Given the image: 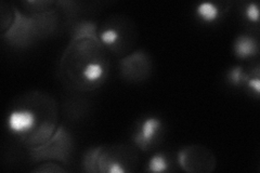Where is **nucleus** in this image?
<instances>
[{
    "mask_svg": "<svg viewBox=\"0 0 260 173\" xmlns=\"http://www.w3.org/2000/svg\"><path fill=\"white\" fill-rule=\"evenodd\" d=\"M54 129V126L52 123L49 122H45L40 126L38 129H36L34 131V133L31 134V136L29 137L28 142L32 145H37V144H43L45 142H47L50 136L52 135V131Z\"/></svg>",
    "mask_w": 260,
    "mask_h": 173,
    "instance_id": "8",
    "label": "nucleus"
},
{
    "mask_svg": "<svg viewBox=\"0 0 260 173\" xmlns=\"http://www.w3.org/2000/svg\"><path fill=\"white\" fill-rule=\"evenodd\" d=\"M118 37V34L113 29H109V30H105L104 32L101 34V40L102 43L105 45H112L116 41Z\"/></svg>",
    "mask_w": 260,
    "mask_h": 173,
    "instance_id": "14",
    "label": "nucleus"
},
{
    "mask_svg": "<svg viewBox=\"0 0 260 173\" xmlns=\"http://www.w3.org/2000/svg\"><path fill=\"white\" fill-rule=\"evenodd\" d=\"M35 126L34 114L28 111L13 112L9 118V127L14 132L24 133Z\"/></svg>",
    "mask_w": 260,
    "mask_h": 173,
    "instance_id": "5",
    "label": "nucleus"
},
{
    "mask_svg": "<svg viewBox=\"0 0 260 173\" xmlns=\"http://www.w3.org/2000/svg\"><path fill=\"white\" fill-rule=\"evenodd\" d=\"M102 67L99 64H89L84 71V76L88 81H95L102 76Z\"/></svg>",
    "mask_w": 260,
    "mask_h": 173,
    "instance_id": "12",
    "label": "nucleus"
},
{
    "mask_svg": "<svg viewBox=\"0 0 260 173\" xmlns=\"http://www.w3.org/2000/svg\"><path fill=\"white\" fill-rule=\"evenodd\" d=\"M55 24L56 16L51 11L38 13L29 18L14 10V22L4 38L12 46L26 47L38 37L52 32Z\"/></svg>",
    "mask_w": 260,
    "mask_h": 173,
    "instance_id": "1",
    "label": "nucleus"
},
{
    "mask_svg": "<svg viewBox=\"0 0 260 173\" xmlns=\"http://www.w3.org/2000/svg\"><path fill=\"white\" fill-rule=\"evenodd\" d=\"M247 84H248V86H249L251 89L255 90L256 93H259V92H260V81H259L258 78L249 79V80L247 81Z\"/></svg>",
    "mask_w": 260,
    "mask_h": 173,
    "instance_id": "16",
    "label": "nucleus"
},
{
    "mask_svg": "<svg viewBox=\"0 0 260 173\" xmlns=\"http://www.w3.org/2000/svg\"><path fill=\"white\" fill-rule=\"evenodd\" d=\"M36 171H47V172H51V171H56V172H61V171H63V169H61V168H59V167H56L55 164L54 166L52 167V168H39V169H37Z\"/></svg>",
    "mask_w": 260,
    "mask_h": 173,
    "instance_id": "17",
    "label": "nucleus"
},
{
    "mask_svg": "<svg viewBox=\"0 0 260 173\" xmlns=\"http://www.w3.org/2000/svg\"><path fill=\"white\" fill-rule=\"evenodd\" d=\"M198 13L200 18L206 22L215 21L218 16V9L213 4L204 3L198 8Z\"/></svg>",
    "mask_w": 260,
    "mask_h": 173,
    "instance_id": "10",
    "label": "nucleus"
},
{
    "mask_svg": "<svg viewBox=\"0 0 260 173\" xmlns=\"http://www.w3.org/2000/svg\"><path fill=\"white\" fill-rule=\"evenodd\" d=\"M246 14L248 16V19L250 21H258V16H259V12H258V7L256 4H250L246 10Z\"/></svg>",
    "mask_w": 260,
    "mask_h": 173,
    "instance_id": "15",
    "label": "nucleus"
},
{
    "mask_svg": "<svg viewBox=\"0 0 260 173\" xmlns=\"http://www.w3.org/2000/svg\"><path fill=\"white\" fill-rule=\"evenodd\" d=\"M81 39H90L94 41L95 45L98 46L101 45L99 38L96 37L95 25L90 22H83L78 24L75 28L74 36H73L72 45H74V43H76L77 40H81Z\"/></svg>",
    "mask_w": 260,
    "mask_h": 173,
    "instance_id": "7",
    "label": "nucleus"
},
{
    "mask_svg": "<svg viewBox=\"0 0 260 173\" xmlns=\"http://www.w3.org/2000/svg\"><path fill=\"white\" fill-rule=\"evenodd\" d=\"M159 127H160L159 120L155 118L146 119L143 122L141 130L139 132H137L136 135L134 136L135 143L139 146L141 150L146 151L151 145V143L153 142L154 136H155Z\"/></svg>",
    "mask_w": 260,
    "mask_h": 173,
    "instance_id": "3",
    "label": "nucleus"
},
{
    "mask_svg": "<svg viewBox=\"0 0 260 173\" xmlns=\"http://www.w3.org/2000/svg\"><path fill=\"white\" fill-rule=\"evenodd\" d=\"M229 80L232 85L239 86L242 84H245L249 80V77L242 72L241 67H235L233 68L229 74Z\"/></svg>",
    "mask_w": 260,
    "mask_h": 173,
    "instance_id": "13",
    "label": "nucleus"
},
{
    "mask_svg": "<svg viewBox=\"0 0 260 173\" xmlns=\"http://www.w3.org/2000/svg\"><path fill=\"white\" fill-rule=\"evenodd\" d=\"M72 151V139L64 128L60 127L47 142L30 148V157L34 161L56 159L68 163Z\"/></svg>",
    "mask_w": 260,
    "mask_h": 173,
    "instance_id": "2",
    "label": "nucleus"
},
{
    "mask_svg": "<svg viewBox=\"0 0 260 173\" xmlns=\"http://www.w3.org/2000/svg\"><path fill=\"white\" fill-rule=\"evenodd\" d=\"M146 65V56L142 52H137L120 62L121 73L127 78H138L140 76L141 68Z\"/></svg>",
    "mask_w": 260,
    "mask_h": 173,
    "instance_id": "4",
    "label": "nucleus"
},
{
    "mask_svg": "<svg viewBox=\"0 0 260 173\" xmlns=\"http://www.w3.org/2000/svg\"><path fill=\"white\" fill-rule=\"evenodd\" d=\"M234 51L241 59H245V57L255 55L258 52V46L255 39L246 35H242L235 40Z\"/></svg>",
    "mask_w": 260,
    "mask_h": 173,
    "instance_id": "6",
    "label": "nucleus"
},
{
    "mask_svg": "<svg viewBox=\"0 0 260 173\" xmlns=\"http://www.w3.org/2000/svg\"><path fill=\"white\" fill-rule=\"evenodd\" d=\"M167 161L164 156L158 154L155 155L154 157L151 159L150 164H149V170L153 172H162L167 170Z\"/></svg>",
    "mask_w": 260,
    "mask_h": 173,
    "instance_id": "11",
    "label": "nucleus"
},
{
    "mask_svg": "<svg viewBox=\"0 0 260 173\" xmlns=\"http://www.w3.org/2000/svg\"><path fill=\"white\" fill-rule=\"evenodd\" d=\"M103 151L102 147L93 148L87 152L84 157V168L88 172H99V168H98V160H99V156L101 152Z\"/></svg>",
    "mask_w": 260,
    "mask_h": 173,
    "instance_id": "9",
    "label": "nucleus"
}]
</instances>
